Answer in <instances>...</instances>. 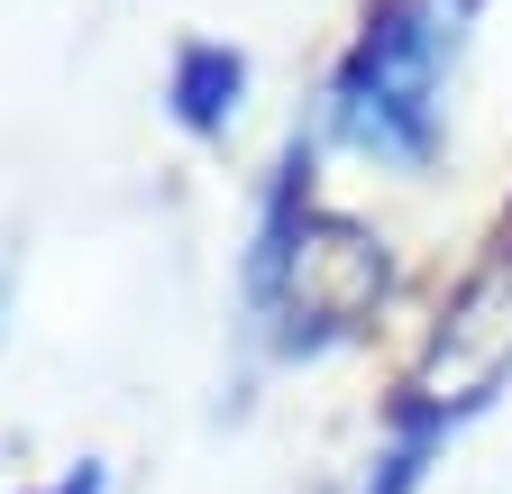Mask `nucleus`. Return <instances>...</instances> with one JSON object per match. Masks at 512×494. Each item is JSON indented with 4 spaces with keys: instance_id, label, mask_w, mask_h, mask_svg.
Returning a JSON list of instances; mask_svg holds the SVG:
<instances>
[{
    "instance_id": "nucleus-1",
    "label": "nucleus",
    "mask_w": 512,
    "mask_h": 494,
    "mask_svg": "<svg viewBox=\"0 0 512 494\" xmlns=\"http://www.w3.org/2000/svg\"><path fill=\"white\" fill-rule=\"evenodd\" d=\"M458 19L467 0H384L330 74V138L384 165H430L448 65H458Z\"/></svg>"
},
{
    "instance_id": "nucleus-2",
    "label": "nucleus",
    "mask_w": 512,
    "mask_h": 494,
    "mask_svg": "<svg viewBox=\"0 0 512 494\" xmlns=\"http://www.w3.org/2000/svg\"><path fill=\"white\" fill-rule=\"evenodd\" d=\"M238 92H247V55H229L211 37L174 55V119L183 129H220V119L238 110Z\"/></svg>"
},
{
    "instance_id": "nucleus-3",
    "label": "nucleus",
    "mask_w": 512,
    "mask_h": 494,
    "mask_svg": "<svg viewBox=\"0 0 512 494\" xmlns=\"http://www.w3.org/2000/svg\"><path fill=\"white\" fill-rule=\"evenodd\" d=\"M467 412H485V394H467V403H430V412H412L403 430H394V449L375 458V476H366V494H421V476H430V458L448 449V430H458Z\"/></svg>"
},
{
    "instance_id": "nucleus-4",
    "label": "nucleus",
    "mask_w": 512,
    "mask_h": 494,
    "mask_svg": "<svg viewBox=\"0 0 512 494\" xmlns=\"http://www.w3.org/2000/svg\"><path fill=\"white\" fill-rule=\"evenodd\" d=\"M46 494H101V467H74V476H55Z\"/></svg>"
}]
</instances>
